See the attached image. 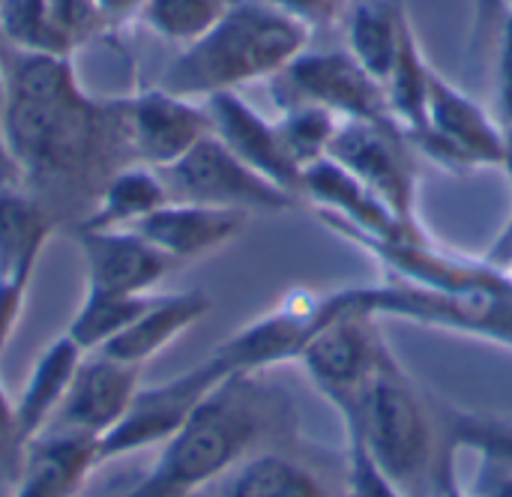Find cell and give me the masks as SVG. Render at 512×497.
Returning a JSON list of instances; mask_svg holds the SVG:
<instances>
[{
	"label": "cell",
	"mask_w": 512,
	"mask_h": 497,
	"mask_svg": "<svg viewBox=\"0 0 512 497\" xmlns=\"http://www.w3.org/2000/svg\"><path fill=\"white\" fill-rule=\"evenodd\" d=\"M210 497H333V492L309 462L261 447L216 480Z\"/></svg>",
	"instance_id": "23"
},
{
	"label": "cell",
	"mask_w": 512,
	"mask_h": 497,
	"mask_svg": "<svg viewBox=\"0 0 512 497\" xmlns=\"http://www.w3.org/2000/svg\"><path fill=\"white\" fill-rule=\"evenodd\" d=\"M342 426L348 438H357L369 450L405 497H438L441 468L456 447L447 438L441 441L429 402L390 348L381 354L357 414Z\"/></svg>",
	"instance_id": "4"
},
{
	"label": "cell",
	"mask_w": 512,
	"mask_h": 497,
	"mask_svg": "<svg viewBox=\"0 0 512 497\" xmlns=\"http://www.w3.org/2000/svg\"><path fill=\"white\" fill-rule=\"evenodd\" d=\"M330 294L333 309L327 321L306 339L297 363L312 387L336 408L342 423H348L357 414L363 390L375 375L387 345L378 333V318L360 303L357 288H339Z\"/></svg>",
	"instance_id": "5"
},
{
	"label": "cell",
	"mask_w": 512,
	"mask_h": 497,
	"mask_svg": "<svg viewBox=\"0 0 512 497\" xmlns=\"http://www.w3.org/2000/svg\"><path fill=\"white\" fill-rule=\"evenodd\" d=\"M477 9H480V15H477V27H486L489 21L492 24H498V18H501V9H504V0H477Z\"/></svg>",
	"instance_id": "41"
},
{
	"label": "cell",
	"mask_w": 512,
	"mask_h": 497,
	"mask_svg": "<svg viewBox=\"0 0 512 497\" xmlns=\"http://www.w3.org/2000/svg\"><path fill=\"white\" fill-rule=\"evenodd\" d=\"M6 102L0 111V141L21 183L45 192H93L132 165L120 129V102L90 96L72 57L0 51Z\"/></svg>",
	"instance_id": "1"
},
{
	"label": "cell",
	"mask_w": 512,
	"mask_h": 497,
	"mask_svg": "<svg viewBox=\"0 0 512 497\" xmlns=\"http://www.w3.org/2000/svg\"><path fill=\"white\" fill-rule=\"evenodd\" d=\"M267 84L279 111L306 102L321 105L342 120L396 123L384 84L366 72L348 48H306Z\"/></svg>",
	"instance_id": "7"
},
{
	"label": "cell",
	"mask_w": 512,
	"mask_h": 497,
	"mask_svg": "<svg viewBox=\"0 0 512 497\" xmlns=\"http://www.w3.org/2000/svg\"><path fill=\"white\" fill-rule=\"evenodd\" d=\"M84 360V351L72 342L69 333L54 339L33 363L27 384L15 402V456L54 420L60 411L75 372Z\"/></svg>",
	"instance_id": "22"
},
{
	"label": "cell",
	"mask_w": 512,
	"mask_h": 497,
	"mask_svg": "<svg viewBox=\"0 0 512 497\" xmlns=\"http://www.w3.org/2000/svg\"><path fill=\"white\" fill-rule=\"evenodd\" d=\"M0 444H12L15 450V405L0 387Z\"/></svg>",
	"instance_id": "40"
},
{
	"label": "cell",
	"mask_w": 512,
	"mask_h": 497,
	"mask_svg": "<svg viewBox=\"0 0 512 497\" xmlns=\"http://www.w3.org/2000/svg\"><path fill=\"white\" fill-rule=\"evenodd\" d=\"M408 138L426 159L447 171L468 174L477 168H498L504 123L435 69L429 87V123Z\"/></svg>",
	"instance_id": "9"
},
{
	"label": "cell",
	"mask_w": 512,
	"mask_h": 497,
	"mask_svg": "<svg viewBox=\"0 0 512 497\" xmlns=\"http://www.w3.org/2000/svg\"><path fill=\"white\" fill-rule=\"evenodd\" d=\"M303 201L315 207L330 231H357L375 240H402L420 234V222L399 219L357 174L333 156L312 162L303 171Z\"/></svg>",
	"instance_id": "15"
},
{
	"label": "cell",
	"mask_w": 512,
	"mask_h": 497,
	"mask_svg": "<svg viewBox=\"0 0 512 497\" xmlns=\"http://www.w3.org/2000/svg\"><path fill=\"white\" fill-rule=\"evenodd\" d=\"M498 168L504 171V177H507V183H510L512 189V123L504 126V147H501V162H498Z\"/></svg>",
	"instance_id": "42"
},
{
	"label": "cell",
	"mask_w": 512,
	"mask_h": 497,
	"mask_svg": "<svg viewBox=\"0 0 512 497\" xmlns=\"http://www.w3.org/2000/svg\"><path fill=\"white\" fill-rule=\"evenodd\" d=\"M204 108L210 117V132L231 153H237L246 165L303 201V171L288 156L276 132V120L264 117L252 102L240 96V90L207 96Z\"/></svg>",
	"instance_id": "17"
},
{
	"label": "cell",
	"mask_w": 512,
	"mask_h": 497,
	"mask_svg": "<svg viewBox=\"0 0 512 497\" xmlns=\"http://www.w3.org/2000/svg\"><path fill=\"white\" fill-rule=\"evenodd\" d=\"M234 0H150L141 24L171 45H186L204 33Z\"/></svg>",
	"instance_id": "30"
},
{
	"label": "cell",
	"mask_w": 512,
	"mask_h": 497,
	"mask_svg": "<svg viewBox=\"0 0 512 497\" xmlns=\"http://www.w3.org/2000/svg\"><path fill=\"white\" fill-rule=\"evenodd\" d=\"M330 156L357 174L399 219H417V192H420V168L417 147L408 132L396 123H372V120H342L333 138Z\"/></svg>",
	"instance_id": "10"
},
{
	"label": "cell",
	"mask_w": 512,
	"mask_h": 497,
	"mask_svg": "<svg viewBox=\"0 0 512 497\" xmlns=\"http://www.w3.org/2000/svg\"><path fill=\"white\" fill-rule=\"evenodd\" d=\"M0 39L18 51L75 54L51 15V0H0Z\"/></svg>",
	"instance_id": "28"
},
{
	"label": "cell",
	"mask_w": 512,
	"mask_h": 497,
	"mask_svg": "<svg viewBox=\"0 0 512 497\" xmlns=\"http://www.w3.org/2000/svg\"><path fill=\"white\" fill-rule=\"evenodd\" d=\"M225 378L231 375H225L222 366L213 357H207L195 369L165 384L138 387L120 423L108 435L99 438V459L108 462L117 456L138 453V450L162 447L174 432H180V426L189 420L195 405Z\"/></svg>",
	"instance_id": "13"
},
{
	"label": "cell",
	"mask_w": 512,
	"mask_h": 497,
	"mask_svg": "<svg viewBox=\"0 0 512 497\" xmlns=\"http://www.w3.org/2000/svg\"><path fill=\"white\" fill-rule=\"evenodd\" d=\"M477 497H512V468L489 453H477V477H474Z\"/></svg>",
	"instance_id": "36"
},
{
	"label": "cell",
	"mask_w": 512,
	"mask_h": 497,
	"mask_svg": "<svg viewBox=\"0 0 512 497\" xmlns=\"http://www.w3.org/2000/svg\"><path fill=\"white\" fill-rule=\"evenodd\" d=\"M456 453H459V450H456ZM456 453H453V456H447V462H444V468H441L438 497H477V495H471V492H465V489H462V483H459V471H456Z\"/></svg>",
	"instance_id": "39"
},
{
	"label": "cell",
	"mask_w": 512,
	"mask_h": 497,
	"mask_svg": "<svg viewBox=\"0 0 512 497\" xmlns=\"http://www.w3.org/2000/svg\"><path fill=\"white\" fill-rule=\"evenodd\" d=\"M171 201V192L156 168L123 165L99 189L93 210L81 219L84 228H135L141 219Z\"/></svg>",
	"instance_id": "25"
},
{
	"label": "cell",
	"mask_w": 512,
	"mask_h": 497,
	"mask_svg": "<svg viewBox=\"0 0 512 497\" xmlns=\"http://www.w3.org/2000/svg\"><path fill=\"white\" fill-rule=\"evenodd\" d=\"M447 441L456 450L489 453L512 468V426L507 423H489L480 417H456L447 429Z\"/></svg>",
	"instance_id": "31"
},
{
	"label": "cell",
	"mask_w": 512,
	"mask_h": 497,
	"mask_svg": "<svg viewBox=\"0 0 512 497\" xmlns=\"http://www.w3.org/2000/svg\"><path fill=\"white\" fill-rule=\"evenodd\" d=\"M339 123H342V117H336L333 111L303 102V105H288L279 111L276 132H279L288 156L294 159V165L300 171H306L312 162L330 156Z\"/></svg>",
	"instance_id": "29"
},
{
	"label": "cell",
	"mask_w": 512,
	"mask_h": 497,
	"mask_svg": "<svg viewBox=\"0 0 512 497\" xmlns=\"http://www.w3.org/2000/svg\"><path fill=\"white\" fill-rule=\"evenodd\" d=\"M51 15L72 51L114 33L99 9V0H51Z\"/></svg>",
	"instance_id": "32"
},
{
	"label": "cell",
	"mask_w": 512,
	"mask_h": 497,
	"mask_svg": "<svg viewBox=\"0 0 512 497\" xmlns=\"http://www.w3.org/2000/svg\"><path fill=\"white\" fill-rule=\"evenodd\" d=\"M117 102L123 144L132 165L162 171L186 156L204 135H210L204 102L177 96L159 84L117 96Z\"/></svg>",
	"instance_id": "12"
},
{
	"label": "cell",
	"mask_w": 512,
	"mask_h": 497,
	"mask_svg": "<svg viewBox=\"0 0 512 497\" xmlns=\"http://www.w3.org/2000/svg\"><path fill=\"white\" fill-rule=\"evenodd\" d=\"M360 303L375 318H399L459 336H474L512 351V285L435 291L384 276L381 285L357 288Z\"/></svg>",
	"instance_id": "6"
},
{
	"label": "cell",
	"mask_w": 512,
	"mask_h": 497,
	"mask_svg": "<svg viewBox=\"0 0 512 497\" xmlns=\"http://www.w3.org/2000/svg\"><path fill=\"white\" fill-rule=\"evenodd\" d=\"M210 306L213 303L204 291L156 294L153 303L144 309V315H138V321L129 330H123L108 345H102L99 354L141 369L159 351H165L174 339H180L186 330H192L201 318H207Z\"/></svg>",
	"instance_id": "21"
},
{
	"label": "cell",
	"mask_w": 512,
	"mask_h": 497,
	"mask_svg": "<svg viewBox=\"0 0 512 497\" xmlns=\"http://www.w3.org/2000/svg\"><path fill=\"white\" fill-rule=\"evenodd\" d=\"M432 72H435V66L426 60L423 45H420V36H417V30L411 24L405 30L399 57H396L387 81H384L387 102H390V114L399 123V129H405L408 135H417L429 123Z\"/></svg>",
	"instance_id": "26"
},
{
	"label": "cell",
	"mask_w": 512,
	"mask_h": 497,
	"mask_svg": "<svg viewBox=\"0 0 512 497\" xmlns=\"http://www.w3.org/2000/svg\"><path fill=\"white\" fill-rule=\"evenodd\" d=\"M345 497H405V492L378 468L369 450L348 438L345 450Z\"/></svg>",
	"instance_id": "33"
},
{
	"label": "cell",
	"mask_w": 512,
	"mask_h": 497,
	"mask_svg": "<svg viewBox=\"0 0 512 497\" xmlns=\"http://www.w3.org/2000/svg\"><path fill=\"white\" fill-rule=\"evenodd\" d=\"M54 225L57 216L39 195L24 183L0 180V351L21 321L27 288Z\"/></svg>",
	"instance_id": "11"
},
{
	"label": "cell",
	"mask_w": 512,
	"mask_h": 497,
	"mask_svg": "<svg viewBox=\"0 0 512 497\" xmlns=\"http://www.w3.org/2000/svg\"><path fill=\"white\" fill-rule=\"evenodd\" d=\"M12 497H75L90 471L102 465L99 441L72 429L48 426L18 453Z\"/></svg>",
	"instance_id": "20"
},
{
	"label": "cell",
	"mask_w": 512,
	"mask_h": 497,
	"mask_svg": "<svg viewBox=\"0 0 512 497\" xmlns=\"http://www.w3.org/2000/svg\"><path fill=\"white\" fill-rule=\"evenodd\" d=\"M330 309V291H291L276 309L228 336L210 357L222 366L225 375H258L279 363H291L297 360L306 339L327 321Z\"/></svg>",
	"instance_id": "14"
},
{
	"label": "cell",
	"mask_w": 512,
	"mask_h": 497,
	"mask_svg": "<svg viewBox=\"0 0 512 497\" xmlns=\"http://www.w3.org/2000/svg\"><path fill=\"white\" fill-rule=\"evenodd\" d=\"M249 222L243 210H225L195 201H168L135 225L153 246H159L177 264L207 258L234 243Z\"/></svg>",
	"instance_id": "19"
},
{
	"label": "cell",
	"mask_w": 512,
	"mask_h": 497,
	"mask_svg": "<svg viewBox=\"0 0 512 497\" xmlns=\"http://www.w3.org/2000/svg\"><path fill=\"white\" fill-rule=\"evenodd\" d=\"M0 180H6V183H21V177H18V171H15V165H12V159H9L3 141H0Z\"/></svg>",
	"instance_id": "43"
},
{
	"label": "cell",
	"mask_w": 512,
	"mask_h": 497,
	"mask_svg": "<svg viewBox=\"0 0 512 497\" xmlns=\"http://www.w3.org/2000/svg\"><path fill=\"white\" fill-rule=\"evenodd\" d=\"M78 252L84 264V285L99 291L144 294L165 282L180 264L153 246L135 228H84L78 225Z\"/></svg>",
	"instance_id": "16"
},
{
	"label": "cell",
	"mask_w": 512,
	"mask_h": 497,
	"mask_svg": "<svg viewBox=\"0 0 512 497\" xmlns=\"http://www.w3.org/2000/svg\"><path fill=\"white\" fill-rule=\"evenodd\" d=\"M171 201H195L225 210L243 213H291L303 201L261 171L246 165L237 153H231L213 132L204 135L186 156L159 171Z\"/></svg>",
	"instance_id": "8"
},
{
	"label": "cell",
	"mask_w": 512,
	"mask_h": 497,
	"mask_svg": "<svg viewBox=\"0 0 512 497\" xmlns=\"http://www.w3.org/2000/svg\"><path fill=\"white\" fill-rule=\"evenodd\" d=\"M138 375H141L138 366H129V363H120L114 357L93 351V360H81L63 405L48 426L72 429L99 441L120 423L129 402L135 399L141 387Z\"/></svg>",
	"instance_id": "18"
},
{
	"label": "cell",
	"mask_w": 512,
	"mask_h": 497,
	"mask_svg": "<svg viewBox=\"0 0 512 497\" xmlns=\"http://www.w3.org/2000/svg\"><path fill=\"white\" fill-rule=\"evenodd\" d=\"M150 0H99V9L105 15V21L111 24V30L126 27L132 21H141V12Z\"/></svg>",
	"instance_id": "37"
},
{
	"label": "cell",
	"mask_w": 512,
	"mask_h": 497,
	"mask_svg": "<svg viewBox=\"0 0 512 497\" xmlns=\"http://www.w3.org/2000/svg\"><path fill=\"white\" fill-rule=\"evenodd\" d=\"M156 291L144 294H129V291H99V288H84V300L69 324V336L81 351H99L108 345L114 336L129 330L138 315L153 303Z\"/></svg>",
	"instance_id": "27"
},
{
	"label": "cell",
	"mask_w": 512,
	"mask_h": 497,
	"mask_svg": "<svg viewBox=\"0 0 512 497\" xmlns=\"http://www.w3.org/2000/svg\"><path fill=\"white\" fill-rule=\"evenodd\" d=\"M288 18L300 21L309 33L330 30L336 24H345V15L354 0H267Z\"/></svg>",
	"instance_id": "35"
},
{
	"label": "cell",
	"mask_w": 512,
	"mask_h": 497,
	"mask_svg": "<svg viewBox=\"0 0 512 497\" xmlns=\"http://www.w3.org/2000/svg\"><path fill=\"white\" fill-rule=\"evenodd\" d=\"M408 27L411 15L405 0H354L345 15L348 51L360 60L366 72H372L384 84L399 57Z\"/></svg>",
	"instance_id": "24"
},
{
	"label": "cell",
	"mask_w": 512,
	"mask_h": 497,
	"mask_svg": "<svg viewBox=\"0 0 512 497\" xmlns=\"http://www.w3.org/2000/svg\"><path fill=\"white\" fill-rule=\"evenodd\" d=\"M495 99L498 120L512 123V0H504V12L495 30Z\"/></svg>",
	"instance_id": "34"
},
{
	"label": "cell",
	"mask_w": 512,
	"mask_h": 497,
	"mask_svg": "<svg viewBox=\"0 0 512 497\" xmlns=\"http://www.w3.org/2000/svg\"><path fill=\"white\" fill-rule=\"evenodd\" d=\"M291 396L258 375L219 381L174 432L147 477L126 497H195L249 453L294 432Z\"/></svg>",
	"instance_id": "2"
},
{
	"label": "cell",
	"mask_w": 512,
	"mask_h": 497,
	"mask_svg": "<svg viewBox=\"0 0 512 497\" xmlns=\"http://www.w3.org/2000/svg\"><path fill=\"white\" fill-rule=\"evenodd\" d=\"M489 264H495L507 279L512 282V219L507 222V228L501 231V237L495 240V246L483 255Z\"/></svg>",
	"instance_id": "38"
},
{
	"label": "cell",
	"mask_w": 512,
	"mask_h": 497,
	"mask_svg": "<svg viewBox=\"0 0 512 497\" xmlns=\"http://www.w3.org/2000/svg\"><path fill=\"white\" fill-rule=\"evenodd\" d=\"M309 42L312 33L267 0H234L204 33L180 45L159 87L204 102L216 93L270 81Z\"/></svg>",
	"instance_id": "3"
}]
</instances>
